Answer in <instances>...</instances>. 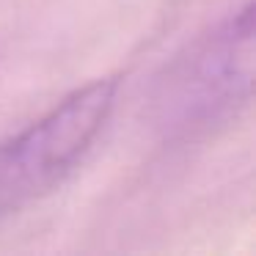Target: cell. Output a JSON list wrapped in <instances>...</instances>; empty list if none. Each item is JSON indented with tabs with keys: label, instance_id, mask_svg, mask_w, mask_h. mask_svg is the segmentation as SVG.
Segmentation results:
<instances>
[{
	"label": "cell",
	"instance_id": "obj_1",
	"mask_svg": "<svg viewBox=\"0 0 256 256\" xmlns=\"http://www.w3.org/2000/svg\"><path fill=\"white\" fill-rule=\"evenodd\" d=\"M254 83V3L196 39L157 83V124L168 138H196L228 124L248 108Z\"/></svg>",
	"mask_w": 256,
	"mask_h": 256
},
{
	"label": "cell",
	"instance_id": "obj_2",
	"mask_svg": "<svg viewBox=\"0 0 256 256\" xmlns=\"http://www.w3.org/2000/svg\"><path fill=\"white\" fill-rule=\"evenodd\" d=\"M116 102V78L91 80L0 140V218L56 193L94 149Z\"/></svg>",
	"mask_w": 256,
	"mask_h": 256
}]
</instances>
